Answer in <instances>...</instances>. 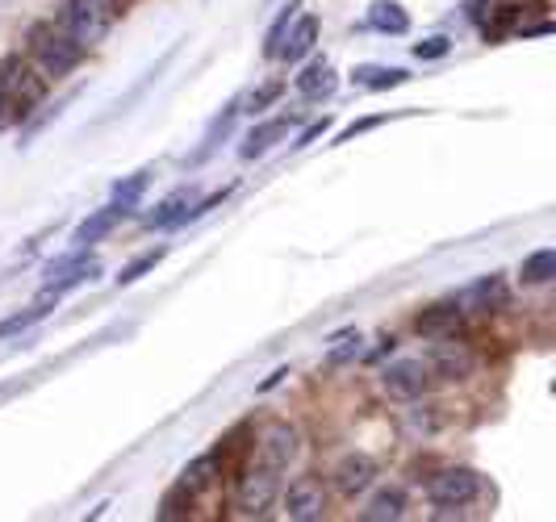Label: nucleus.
<instances>
[{"label":"nucleus","instance_id":"1","mask_svg":"<svg viewBox=\"0 0 556 522\" xmlns=\"http://www.w3.org/2000/svg\"><path fill=\"white\" fill-rule=\"evenodd\" d=\"M30 55L38 63L42 76H67V71H76L84 63V46L72 38V34H63L59 26H34L30 30Z\"/></svg>","mask_w":556,"mask_h":522},{"label":"nucleus","instance_id":"2","mask_svg":"<svg viewBox=\"0 0 556 522\" xmlns=\"http://www.w3.org/2000/svg\"><path fill=\"white\" fill-rule=\"evenodd\" d=\"M0 92L9 97V105L30 113L34 105L46 101V76L38 67H30L21 55H9V59H0Z\"/></svg>","mask_w":556,"mask_h":522},{"label":"nucleus","instance_id":"3","mask_svg":"<svg viewBox=\"0 0 556 522\" xmlns=\"http://www.w3.org/2000/svg\"><path fill=\"white\" fill-rule=\"evenodd\" d=\"M481 493V477L473 468H439L427 481V497L439 510H460Z\"/></svg>","mask_w":556,"mask_h":522},{"label":"nucleus","instance_id":"4","mask_svg":"<svg viewBox=\"0 0 556 522\" xmlns=\"http://www.w3.org/2000/svg\"><path fill=\"white\" fill-rule=\"evenodd\" d=\"M276 497H281V481H276V472L272 468H251L247 477L239 481V493H235V510L243 518H268L272 506H276Z\"/></svg>","mask_w":556,"mask_h":522},{"label":"nucleus","instance_id":"5","mask_svg":"<svg viewBox=\"0 0 556 522\" xmlns=\"http://www.w3.org/2000/svg\"><path fill=\"white\" fill-rule=\"evenodd\" d=\"M113 21H118V17L101 13L97 5H88V0H67V5L59 9V30H63V34H72L80 46L101 42V38L113 30Z\"/></svg>","mask_w":556,"mask_h":522},{"label":"nucleus","instance_id":"6","mask_svg":"<svg viewBox=\"0 0 556 522\" xmlns=\"http://www.w3.org/2000/svg\"><path fill=\"white\" fill-rule=\"evenodd\" d=\"M423 364H427L431 376H439V381H465V376H473V368H477V355H473L469 343H460L456 335H448V339H439L431 347V355Z\"/></svg>","mask_w":556,"mask_h":522},{"label":"nucleus","instance_id":"7","mask_svg":"<svg viewBox=\"0 0 556 522\" xmlns=\"http://www.w3.org/2000/svg\"><path fill=\"white\" fill-rule=\"evenodd\" d=\"M301 452V435H297V426L289 422H268L264 431H260V443H256V456L264 468L272 472H285Z\"/></svg>","mask_w":556,"mask_h":522},{"label":"nucleus","instance_id":"8","mask_svg":"<svg viewBox=\"0 0 556 522\" xmlns=\"http://www.w3.org/2000/svg\"><path fill=\"white\" fill-rule=\"evenodd\" d=\"M431 385V372L423 360H393L381 368V389L398 401H419Z\"/></svg>","mask_w":556,"mask_h":522},{"label":"nucleus","instance_id":"9","mask_svg":"<svg viewBox=\"0 0 556 522\" xmlns=\"http://www.w3.org/2000/svg\"><path fill=\"white\" fill-rule=\"evenodd\" d=\"M281 506H285V518L289 522H318L322 514H327V489H322L314 477H297L285 489Z\"/></svg>","mask_w":556,"mask_h":522},{"label":"nucleus","instance_id":"10","mask_svg":"<svg viewBox=\"0 0 556 522\" xmlns=\"http://www.w3.org/2000/svg\"><path fill=\"white\" fill-rule=\"evenodd\" d=\"M506 280L502 276H477L473 284H465V289L456 293V310L460 314H494L506 305Z\"/></svg>","mask_w":556,"mask_h":522},{"label":"nucleus","instance_id":"11","mask_svg":"<svg viewBox=\"0 0 556 522\" xmlns=\"http://www.w3.org/2000/svg\"><path fill=\"white\" fill-rule=\"evenodd\" d=\"M331 477H335V489L343 497H360V493H368V489L377 485V460L364 456V452H352V456H343L335 464Z\"/></svg>","mask_w":556,"mask_h":522},{"label":"nucleus","instance_id":"12","mask_svg":"<svg viewBox=\"0 0 556 522\" xmlns=\"http://www.w3.org/2000/svg\"><path fill=\"white\" fill-rule=\"evenodd\" d=\"M460 322H465V314L456 310V301H439V305H427V310L414 318V330L427 339H448L460 330Z\"/></svg>","mask_w":556,"mask_h":522},{"label":"nucleus","instance_id":"13","mask_svg":"<svg viewBox=\"0 0 556 522\" xmlns=\"http://www.w3.org/2000/svg\"><path fill=\"white\" fill-rule=\"evenodd\" d=\"M314 46H318V17H293V26H289V34L281 42V55H276V59L301 63Z\"/></svg>","mask_w":556,"mask_h":522},{"label":"nucleus","instance_id":"14","mask_svg":"<svg viewBox=\"0 0 556 522\" xmlns=\"http://www.w3.org/2000/svg\"><path fill=\"white\" fill-rule=\"evenodd\" d=\"M126 218V213L118 209V205H105V209H92L88 218L76 226V234H72V243L76 247H92V243H101L105 234H113V226H118Z\"/></svg>","mask_w":556,"mask_h":522},{"label":"nucleus","instance_id":"15","mask_svg":"<svg viewBox=\"0 0 556 522\" xmlns=\"http://www.w3.org/2000/svg\"><path fill=\"white\" fill-rule=\"evenodd\" d=\"M218 477H222V452H205V456H197V460L184 464V472H180L176 485H184V489L197 497V493L210 489Z\"/></svg>","mask_w":556,"mask_h":522},{"label":"nucleus","instance_id":"16","mask_svg":"<svg viewBox=\"0 0 556 522\" xmlns=\"http://www.w3.org/2000/svg\"><path fill=\"white\" fill-rule=\"evenodd\" d=\"M289 126H293V117H272V122H260V126H251V134H247V142H243V159H260V155H268L276 142H281L285 134H289Z\"/></svg>","mask_w":556,"mask_h":522},{"label":"nucleus","instance_id":"17","mask_svg":"<svg viewBox=\"0 0 556 522\" xmlns=\"http://www.w3.org/2000/svg\"><path fill=\"white\" fill-rule=\"evenodd\" d=\"M335 71H331V63L327 59H314V63H306L301 67V76H297V92L306 101H318V97H331L335 92Z\"/></svg>","mask_w":556,"mask_h":522},{"label":"nucleus","instance_id":"18","mask_svg":"<svg viewBox=\"0 0 556 522\" xmlns=\"http://www.w3.org/2000/svg\"><path fill=\"white\" fill-rule=\"evenodd\" d=\"M406 514V493L402 489H381L368 497V506L360 510L364 522H398Z\"/></svg>","mask_w":556,"mask_h":522},{"label":"nucleus","instance_id":"19","mask_svg":"<svg viewBox=\"0 0 556 522\" xmlns=\"http://www.w3.org/2000/svg\"><path fill=\"white\" fill-rule=\"evenodd\" d=\"M368 26L381 30V34H406L410 30V17L398 0H373V9H368Z\"/></svg>","mask_w":556,"mask_h":522},{"label":"nucleus","instance_id":"20","mask_svg":"<svg viewBox=\"0 0 556 522\" xmlns=\"http://www.w3.org/2000/svg\"><path fill=\"white\" fill-rule=\"evenodd\" d=\"M189 205H193V193L189 188H176L172 197H164L155 205V213H147V226L155 230H164V226H176V222H184V213H189Z\"/></svg>","mask_w":556,"mask_h":522},{"label":"nucleus","instance_id":"21","mask_svg":"<svg viewBox=\"0 0 556 522\" xmlns=\"http://www.w3.org/2000/svg\"><path fill=\"white\" fill-rule=\"evenodd\" d=\"M59 297H51V293H38V301L30 305L26 314H13V318H5L0 322V339H9V335H21V330H30L34 322H42L46 314H51V305H55Z\"/></svg>","mask_w":556,"mask_h":522},{"label":"nucleus","instance_id":"22","mask_svg":"<svg viewBox=\"0 0 556 522\" xmlns=\"http://www.w3.org/2000/svg\"><path fill=\"white\" fill-rule=\"evenodd\" d=\"M523 284H548L556 276V251L552 247H540V251H531L523 259Z\"/></svg>","mask_w":556,"mask_h":522},{"label":"nucleus","instance_id":"23","mask_svg":"<svg viewBox=\"0 0 556 522\" xmlns=\"http://www.w3.org/2000/svg\"><path fill=\"white\" fill-rule=\"evenodd\" d=\"M297 9H301V0H289V5L276 13V21L268 26V38H264V59H276V55H281V42H285V34H289V26H293Z\"/></svg>","mask_w":556,"mask_h":522},{"label":"nucleus","instance_id":"24","mask_svg":"<svg viewBox=\"0 0 556 522\" xmlns=\"http://www.w3.org/2000/svg\"><path fill=\"white\" fill-rule=\"evenodd\" d=\"M97 276H101V264H97V259H88V264H80V268H72V272H63V276H55V280H46L42 293L63 297L67 289H76V284H88V280H97Z\"/></svg>","mask_w":556,"mask_h":522},{"label":"nucleus","instance_id":"25","mask_svg":"<svg viewBox=\"0 0 556 522\" xmlns=\"http://www.w3.org/2000/svg\"><path fill=\"white\" fill-rule=\"evenodd\" d=\"M364 355V339H360V330H343V335L331 339V351H327V364L339 368V364H352Z\"/></svg>","mask_w":556,"mask_h":522},{"label":"nucleus","instance_id":"26","mask_svg":"<svg viewBox=\"0 0 556 522\" xmlns=\"http://www.w3.org/2000/svg\"><path fill=\"white\" fill-rule=\"evenodd\" d=\"M147 184H151V172H134V176H126L118 188H113V201H109V205H118L122 213H130L138 201H143Z\"/></svg>","mask_w":556,"mask_h":522},{"label":"nucleus","instance_id":"27","mask_svg":"<svg viewBox=\"0 0 556 522\" xmlns=\"http://www.w3.org/2000/svg\"><path fill=\"white\" fill-rule=\"evenodd\" d=\"M406 431L414 439H431L439 431V410L435 406H410L406 410Z\"/></svg>","mask_w":556,"mask_h":522},{"label":"nucleus","instance_id":"28","mask_svg":"<svg viewBox=\"0 0 556 522\" xmlns=\"http://www.w3.org/2000/svg\"><path fill=\"white\" fill-rule=\"evenodd\" d=\"M189 510H193V493L184 489V485H176V489L164 493V502H159L155 518H159V522H172V518H184Z\"/></svg>","mask_w":556,"mask_h":522},{"label":"nucleus","instance_id":"29","mask_svg":"<svg viewBox=\"0 0 556 522\" xmlns=\"http://www.w3.org/2000/svg\"><path fill=\"white\" fill-rule=\"evenodd\" d=\"M168 251L164 247H155V251H143V255H138V259H130V264L118 272V284H134V280H143L155 264H159V259H164Z\"/></svg>","mask_w":556,"mask_h":522},{"label":"nucleus","instance_id":"30","mask_svg":"<svg viewBox=\"0 0 556 522\" xmlns=\"http://www.w3.org/2000/svg\"><path fill=\"white\" fill-rule=\"evenodd\" d=\"M235 117H239V101H230V105L214 117V126H210V134H205V147H201V155H197V159H205V155H210V151L218 147V134H226L230 126H235Z\"/></svg>","mask_w":556,"mask_h":522},{"label":"nucleus","instance_id":"31","mask_svg":"<svg viewBox=\"0 0 556 522\" xmlns=\"http://www.w3.org/2000/svg\"><path fill=\"white\" fill-rule=\"evenodd\" d=\"M281 92H285V84H264V88L251 92L247 101H239V113H264L268 105L281 101Z\"/></svg>","mask_w":556,"mask_h":522},{"label":"nucleus","instance_id":"32","mask_svg":"<svg viewBox=\"0 0 556 522\" xmlns=\"http://www.w3.org/2000/svg\"><path fill=\"white\" fill-rule=\"evenodd\" d=\"M406 80H410V76H406L402 67H381V71L373 67V71H368V80H364V84L373 88V92H381V88H398V84H406Z\"/></svg>","mask_w":556,"mask_h":522},{"label":"nucleus","instance_id":"33","mask_svg":"<svg viewBox=\"0 0 556 522\" xmlns=\"http://www.w3.org/2000/svg\"><path fill=\"white\" fill-rule=\"evenodd\" d=\"M448 51H452V42H448V38H427V42L414 46V55H419V59H444Z\"/></svg>","mask_w":556,"mask_h":522},{"label":"nucleus","instance_id":"34","mask_svg":"<svg viewBox=\"0 0 556 522\" xmlns=\"http://www.w3.org/2000/svg\"><path fill=\"white\" fill-rule=\"evenodd\" d=\"M327 130H331V122H327V117H322V122H310L306 130H301V134L293 138V147H297V151H301V147H310V142H314V138H322Z\"/></svg>","mask_w":556,"mask_h":522},{"label":"nucleus","instance_id":"35","mask_svg":"<svg viewBox=\"0 0 556 522\" xmlns=\"http://www.w3.org/2000/svg\"><path fill=\"white\" fill-rule=\"evenodd\" d=\"M381 122H385V117H364V122H352V126H347V130H343V134L335 138V142H352L356 134H364V130H373V126H381Z\"/></svg>","mask_w":556,"mask_h":522},{"label":"nucleus","instance_id":"36","mask_svg":"<svg viewBox=\"0 0 556 522\" xmlns=\"http://www.w3.org/2000/svg\"><path fill=\"white\" fill-rule=\"evenodd\" d=\"M285 376H289V368H276V372L268 376V381L260 385V393H268V389H276V385H281V381H285Z\"/></svg>","mask_w":556,"mask_h":522},{"label":"nucleus","instance_id":"37","mask_svg":"<svg viewBox=\"0 0 556 522\" xmlns=\"http://www.w3.org/2000/svg\"><path fill=\"white\" fill-rule=\"evenodd\" d=\"M5 109H9V97H5V92H0V122H5Z\"/></svg>","mask_w":556,"mask_h":522}]
</instances>
